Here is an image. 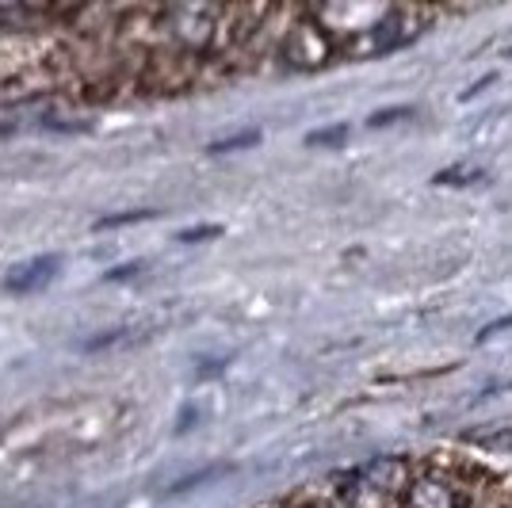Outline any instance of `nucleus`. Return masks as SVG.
Wrapping results in <instances>:
<instances>
[{
    "label": "nucleus",
    "mask_w": 512,
    "mask_h": 508,
    "mask_svg": "<svg viewBox=\"0 0 512 508\" xmlns=\"http://www.w3.org/2000/svg\"><path fill=\"white\" fill-rule=\"evenodd\" d=\"M58 272V256H35V260H27L20 268H12L8 272V291H16V295H27V291H39L43 283H50V276Z\"/></svg>",
    "instance_id": "nucleus-1"
},
{
    "label": "nucleus",
    "mask_w": 512,
    "mask_h": 508,
    "mask_svg": "<svg viewBox=\"0 0 512 508\" xmlns=\"http://www.w3.org/2000/svg\"><path fill=\"white\" fill-rule=\"evenodd\" d=\"M230 470H234V466H226V463H214V466H207V470H195V474H188V478H180V482H176L169 493H184V489L207 486L211 478H222V474H230Z\"/></svg>",
    "instance_id": "nucleus-2"
},
{
    "label": "nucleus",
    "mask_w": 512,
    "mask_h": 508,
    "mask_svg": "<svg viewBox=\"0 0 512 508\" xmlns=\"http://www.w3.org/2000/svg\"><path fill=\"white\" fill-rule=\"evenodd\" d=\"M256 130H245V134H237V138H226V142H214L211 153H230V149H245V146H256Z\"/></svg>",
    "instance_id": "nucleus-3"
},
{
    "label": "nucleus",
    "mask_w": 512,
    "mask_h": 508,
    "mask_svg": "<svg viewBox=\"0 0 512 508\" xmlns=\"http://www.w3.org/2000/svg\"><path fill=\"white\" fill-rule=\"evenodd\" d=\"M348 138V127H333V130H318V134H310L306 142L310 146H337V142H344Z\"/></svg>",
    "instance_id": "nucleus-4"
},
{
    "label": "nucleus",
    "mask_w": 512,
    "mask_h": 508,
    "mask_svg": "<svg viewBox=\"0 0 512 508\" xmlns=\"http://www.w3.org/2000/svg\"><path fill=\"white\" fill-rule=\"evenodd\" d=\"M406 115H413L409 107H390V111H375V115H371V127H386V123H394V119H406Z\"/></svg>",
    "instance_id": "nucleus-5"
},
{
    "label": "nucleus",
    "mask_w": 512,
    "mask_h": 508,
    "mask_svg": "<svg viewBox=\"0 0 512 508\" xmlns=\"http://www.w3.org/2000/svg\"><path fill=\"white\" fill-rule=\"evenodd\" d=\"M138 218H150V214L130 211V214H119V218H100V222H96V230H111V226H127V222H138Z\"/></svg>",
    "instance_id": "nucleus-6"
},
{
    "label": "nucleus",
    "mask_w": 512,
    "mask_h": 508,
    "mask_svg": "<svg viewBox=\"0 0 512 508\" xmlns=\"http://www.w3.org/2000/svg\"><path fill=\"white\" fill-rule=\"evenodd\" d=\"M218 226H199V230H184L180 233V241H203V237H218Z\"/></svg>",
    "instance_id": "nucleus-7"
},
{
    "label": "nucleus",
    "mask_w": 512,
    "mask_h": 508,
    "mask_svg": "<svg viewBox=\"0 0 512 508\" xmlns=\"http://www.w3.org/2000/svg\"><path fill=\"white\" fill-rule=\"evenodd\" d=\"M497 329H512V318H501V321H493V325H486L482 333H478V340H486V337H493Z\"/></svg>",
    "instance_id": "nucleus-8"
}]
</instances>
